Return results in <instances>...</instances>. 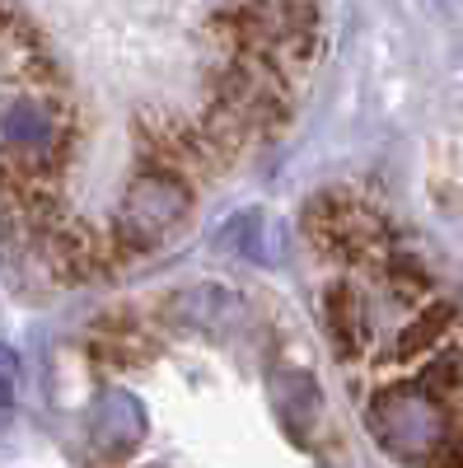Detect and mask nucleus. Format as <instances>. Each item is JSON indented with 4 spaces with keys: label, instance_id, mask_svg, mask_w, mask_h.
<instances>
[{
    "label": "nucleus",
    "instance_id": "obj_8",
    "mask_svg": "<svg viewBox=\"0 0 463 468\" xmlns=\"http://www.w3.org/2000/svg\"><path fill=\"white\" fill-rule=\"evenodd\" d=\"M19 403V356H15V346L0 342V421H5Z\"/></svg>",
    "mask_w": 463,
    "mask_h": 468
},
{
    "label": "nucleus",
    "instance_id": "obj_4",
    "mask_svg": "<svg viewBox=\"0 0 463 468\" xmlns=\"http://www.w3.org/2000/svg\"><path fill=\"white\" fill-rule=\"evenodd\" d=\"M0 141L24 160H52L57 150V117L37 99H5L0 103Z\"/></svg>",
    "mask_w": 463,
    "mask_h": 468
},
{
    "label": "nucleus",
    "instance_id": "obj_1",
    "mask_svg": "<svg viewBox=\"0 0 463 468\" xmlns=\"http://www.w3.org/2000/svg\"><path fill=\"white\" fill-rule=\"evenodd\" d=\"M192 197H187V187L178 183V174L169 169H141L127 192H122V202H118V216H112V234L127 244H154V239H164V234H174L187 216Z\"/></svg>",
    "mask_w": 463,
    "mask_h": 468
},
{
    "label": "nucleus",
    "instance_id": "obj_5",
    "mask_svg": "<svg viewBox=\"0 0 463 468\" xmlns=\"http://www.w3.org/2000/svg\"><path fill=\"white\" fill-rule=\"evenodd\" d=\"M169 319L187 324V328H197V333H225V328H235L244 324V295L235 291H225V286H187L178 295H169Z\"/></svg>",
    "mask_w": 463,
    "mask_h": 468
},
{
    "label": "nucleus",
    "instance_id": "obj_2",
    "mask_svg": "<svg viewBox=\"0 0 463 468\" xmlns=\"http://www.w3.org/2000/svg\"><path fill=\"white\" fill-rule=\"evenodd\" d=\"M89 441L103 459H122L145 441V408L132 388H108V394L94 403L89 417Z\"/></svg>",
    "mask_w": 463,
    "mask_h": 468
},
{
    "label": "nucleus",
    "instance_id": "obj_10",
    "mask_svg": "<svg viewBox=\"0 0 463 468\" xmlns=\"http://www.w3.org/2000/svg\"><path fill=\"white\" fill-rule=\"evenodd\" d=\"M145 468H164V463H145Z\"/></svg>",
    "mask_w": 463,
    "mask_h": 468
},
{
    "label": "nucleus",
    "instance_id": "obj_9",
    "mask_svg": "<svg viewBox=\"0 0 463 468\" xmlns=\"http://www.w3.org/2000/svg\"><path fill=\"white\" fill-rule=\"evenodd\" d=\"M262 225V216L258 211H239L235 220L225 225V234H220V249H239V253H253V239H258V229Z\"/></svg>",
    "mask_w": 463,
    "mask_h": 468
},
{
    "label": "nucleus",
    "instance_id": "obj_7",
    "mask_svg": "<svg viewBox=\"0 0 463 468\" xmlns=\"http://www.w3.org/2000/svg\"><path fill=\"white\" fill-rule=\"evenodd\" d=\"M328 333H332V351L346 361V356H361V342H365V314H361V300L346 282H332L328 286Z\"/></svg>",
    "mask_w": 463,
    "mask_h": 468
},
{
    "label": "nucleus",
    "instance_id": "obj_3",
    "mask_svg": "<svg viewBox=\"0 0 463 468\" xmlns=\"http://www.w3.org/2000/svg\"><path fill=\"white\" fill-rule=\"evenodd\" d=\"M272 403H277L281 426L295 441H309L319 431V421H323V388H319V379L309 375L304 366H277L272 370Z\"/></svg>",
    "mask_w": 463,
    "mask_h": 468
},
{
    "label": "nucleus",
    "instance_id": "obj_6",
    "mask_svg": "<svg viewBox=\"0 0 463 468\" xmlns=\"http://www.w3.org/2000/svg\"><path fill=\"white\" fill-rule=\"evenodd\" d=\"M454 304H445V300H436V304H426V309H416V319L394 337V361H416V356H426V351H436L445 337H449V328H454Z\"/></svg>",
    "mask_w": 463,
    "mask_h": 468
}]
</instances>
